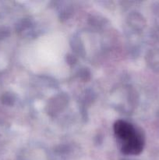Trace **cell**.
Here are the masks:
<instances>
[{
    "instance_id": "4",
    "label": "cell",
    "mask_w": 159,
    "mask_h": 160,
    "mask_svg": "<svg viewBox=\"0 0 159 160\" xmlns=\"http://www.w3.org/2000/svg\"><path fill=\"white\" fill-rule=\"evenodd\" d=\"M77 59L76 58V56H73L71 54H68L66 56V61L70 65H74L76 63Z\"/></svg>"
},
{
    "instance_id": "2",
    "label": "cell",
    "mask_w": 159,
    "mask_h": 160,
    "mask_svg": "<svg viewBox=\"0 0 159 160\" xmlns=\"http://www.w3.org/2000/svg\"><path fill=\"white\" fill-rule=\"evenodd\" d=\"M80 39L76 38H73V41H72L71 42L72 48H73V49L74 50L76 53H78V54L84 55V46H83L82 43H80Z\"/></svg>"
},
{
    "instance_id": "1",
    "label": "cell",
    "mask_w": 159,
    "mask_h": 160,
    "mask_svg": "<svg viewBox=\"0 0 159 160\" xmlns=\"http://www.w3.org/2000/svg\"><path fill=\"white\" fill-rule=\"evenodd\" d=\"M114 131L123 143L122 152L125 155H138L143 151V136L132 124L123 120H118L114 124Z\"/></svg>"
},
{
    "instance_id": "3",
    "label": "cell",
    "mask_w": 159,
    "mask_h": 160,
    "mask_svg": "<svg viewBox=\"0 0 159 160\" xmlns=\"http://www.w3.org/2000/svg\"><path fill=\"white\" fill-rule=\"evenodd\" d=\"M79 77L84 81H88L90 78V73L87 69L83 68L79 72Z\"/></svg>"
}]
</instances>
